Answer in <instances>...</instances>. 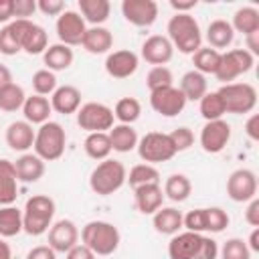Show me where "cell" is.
<instances>
[{"instance_id":"obj_1","label":"cell","mask_w":259,"mask_h":259,"mask_svg":"<svg viewBox=\"0 0 259 259\" xmlns=\"http://www.w3.org/2000/svg\"><path fill=\"white\" fill-rule=\"evenodd\" d=\"M81 241L85 247H89L95 253V257L97 255L107 257L117 251L121 235H119L117 227L107 221H89L81 229Z\"/></svg>"},{"instance_id":"obj_2","label":"cell","mask_w":259,"mask_h":259,"mask_svg":"<svg viewBox=\"0 0 259 259\" xmlns=\"http://www.w3.org/2000/svg\"><path fill=\"white\" fill-rule=\"evenodd\" d=\"M53 217H55V200L47 194H34L24 204L22 231L32 237H38L51 229Z\"/></svg>"},{"instance_id":"obj_3","label":"cell","mask_w":259,"mask_h":259,"mask_svg":"<svg viewBox=\"0 0 259 259\" xmlns=\"http://www.w3.org/2000/svg\"><path fill=\"white\" fill-rule=\"evenodd\" d=\"M168 40L180 53L194 55L202 42V34L196 18L190 14H174L168 22Z\"/></svg>"},{"instance_id":"obj_4","label":"cell","mask_w":259,"mask_h":259,"mask_svg":"<svg viewBox=\"0 0 259 259\" xmlns=\"http://www.w3.org/2000/svg\"><path fill=\"white\" fill-rule=\"evenodd\" d=\"M127 178V172H125V166L119 162V160H111V158H105L101 160L91 176H89V186L95 194L99 196H109L113 192H117L123 182Z\"/></svg>"},{"instance_id":"obj_5","label":"cell","mask_w":259,"mask_h":259,"mask_svg":"<svg viewBox=\"0 0 259 259\" xmlns=\"http://www.w3.org/2000/svg\"><path fill=\"white\" fill-rule=\"evenodd\" d=\"M67 146V134L61 123L57 121H45L36 134H34V154L42 162H53L59 160L65 152Z\"/></svg>"},{"instance_id":"obj_6","label":"cell","mask_w":259,"mask_h":259,"mask_svg":"<svg viewBox=\"0 0 259 259\" xmlns=\"http://www.w3.org/2000/svg\"><path fill=\"white\" fill-rule=\"evenodd\" d=\"M217 93L221 95L227 113H251L257 105V91L249 83H227Z\"/></svg>"},{"instance_id":"obj_7","label":"cell","mask_w":259,"mask_h":259,"mask_svg":"<svg viewBox=\"0 0 259 259\" xmlns=\"http://www.w3.org/2000/svg\"><path fill=\"white\" fill-rule=\"evenodd\" d=\"M138 154L146 164H158L174 158L176 150L168 138V134L160 132H148L142 140H138Z\"/></svg>"},{"instance_id":"obj_8","label":"cell","mask_w":259,"mask_h":259,"mask_svg":"<svg viewBox=\"0 0 259 259\" xmlns=\"http://www.w3.org/2000/svg\"><path fill=\"white\" fill-rule=\"evenodd\" d=\"M10 28L20 45L22 51H26L28 55H40L47 51L49 47V36L47 30L30 20H12Z\"/></svg>"},{"instance_id":"obj_9","label":"cell","mask_w":259,"mask_h":259,"mask_svg":"<svg viewBox=\"0 0 259 259\" xmlns=\"http://www.w3.org/2000/svg\"><path fill=\"white\" fill-rule=\"evenodd\" d=\"M113 109L97 103V101H89L85 105L79 107L77 111V123L81 130L93 134V132H107L113 127Z\"/></svg>"},{"instance_id":"obj_10","label":"cell","mask_w":259,"mask_h":259,"mask_svg":"<svg viewBox=\"0 0 259 259\" xmlns=\"http://www.w3.org/2000/svg\"><path fill=\"white\" fill-rule=\"evenodd\" d=\"M253 63H255V57L251 53H247L245 49L227 51V53L221 55V65H219L214 77L227 85V83L235 81L239 75L249 73L251 67H253Z\"/></svg>"},{"instance_id":"obj_11","label":"cell","mask_w":259,"mask_h":259,"mask_svg":"<svg viewBox=\"0 0 259 259\" xmlns=\"http://www.w3.org/2000/svg\"><path fill=\"white\" fill-rule=\"evenodd\" d=\"M150 105L156 113H160L164 117H174L184 109L186 99L178 87L170 85V87L150 91Z\"/></svg>"},{"instance_id":"obj_12","label":"cell","mask_w":259,"mask_h":259,"mask_svg":"<svg viewBox=\"0 0 259 259\" xmlns=\"http://www.w3.org/2000/svg\"><path fill=\"white\" fill-rule=\"evenodd\" d=\"M227 194L235 202H249L257 196V176L247 168L235 170L227 178Z\"/></svg>"},{"instance_id":"obj_13","label":"cell","mask_w":259,"mask_h":259,"mask_svg":"<svg viewBox=\"0 0 259 259\" xmlns=\"http://www.w3.org/2000/svg\"><path fill=\"white\" fill-rule=\"evenodd\" d=\"M87 26H85V20L79 12L75 10H65L59 18H57V36L63 45L67 47H75V45H81L83 40V34H85Z\"/></svg>"},{"instance_id":"obj_14","label":"cell","mask_w":259,"mask_h":259,"mask_svg":"<svg viewBox=\"0 0 259 259\" xmlns=\"http://www.w3.org/2000/svg\"><path fill=\"white\" fill-rule=\"evenodd\" d=\"M121 14L134 26H152L158 18V4L154 0H123Z\"/></svg>"},{"instance_id":"obj_15","label":"cell","mask_w":259,"mask_h":259,"mask_svg":"<svg viewBox=\"0 0 259 259\" xmlns=\"http://www.w3.org/2000/svg\"><path fill=\"white\" fill-rule=\"evenodd\" d=\"M231 140V125L225 119L206 121L200 130V146L208 154H219L225 150V146Z\"/></svg>"},{"instance_id":"obj_16","label":"cell","mask_w":259,"mask_h":259,"mask_svg":"<svg viewBox=\"0 0 259 259\" xmlns=\"http://www.w3.org/2000/svg\"><path fill=\"white\" fill-rule=\"evenodd\" d=\"M79 243V231L73 221L61 219L49 229V247L55 253H67Z\"/></svg>"},{"instance_id":"obj_17","label":"cell","mask_w":259,"mask_h":259,"mask_svg":"<svg viewBox=\"0 0 259 259\" xmlns=\"http://www.w3.org/2000/svg\"><path fill=\"white\" fill-rule=\"evenodd\" d=\"M138 55L134 51L121 49V51H113L107 55L105 59V71L109 77L113 79H127L138 71Z\"/></svg>"},{"instance_id":"obj_18","label":"cell","mask_w":259,"mask_h":259,"mask_svg":"<svg viewBox=\"0 0 259 259\" xmlns=\"http://www.w3.org/2000/svg\"><path fill=\"white\" fill-rule=\"evenodd\" d=\"M174 55V47L168 40V36L162 34H152L150 38L144 40L142 45V59L154 67H162L166 65Z\"/></svg>"},{"instance_id":"obj_19","label":"cell","mask_w":259,"mask_h":259,"mask_svg":"<svg viewBox=\"0 0 259 259\" xmlns=\"http://www.w3.org/2000/svg\"><path fill=\"white\" fill-rule=\"evenodd\" d=\"M200 239L202 235L190 233V231L174 235L168 243V257L170 259H194L200 247Z\"/></svg>"},{"instance_id":"obj_20","label":"cell","mask_w":259,"mask_h":259,"mask_svg":"<svg viewBox=\"0 0 259 259\" xmlns=\"http://www.w3.org/2000/svg\"><path fill=\"white\" fill-rule=\"evenodd\" d=\"M51 107L61 115L77 113L81 107V91L73 85H61L51 97Z\"/></svg>"},{"instance_id":"obj_21","label":"cell","mask_w":259,"mask_h":259,"mask_svg":"<svg viewBox=\"0 0 259 259\" xmlns=\"http://www.w3.org/2000/svg\"><path fill=\"white\" fill-rule=\"evenodd\" d=\"M134 198H136V208L142 214H154L158 208H162V200H164V190L160 188V184H144L134 188Z\"/></svg>"},{"instance_id":"obj_22","label":"cell","mask_w":259,"mask_h":259,"mask_svg":"<svg viewBox=\"0 0 259 259\" xmlns=\"http://www.w3.org/2000/svg\"><path fill=\"white\" fill-rule=\"evenodd\" d=\"M34 134L28 121H12L6 127V144L14 152H26L34 146Z\"/></svg>"},{"instance_id":"obj_23","label":"cell","mask_w":259,"mask_h":259,"mask_svg":"<svg viewBox=\"0 0 259 259\" xmlns=\"http://www.w3.org/2000/svg\"><path fill=\"white\" fill-rule=\"evenodd\" d=\"M14 164V172H16V178L24 184H30V182H36L42 178L45 174V162L36 156V154H22Z\"/></svg>"},{"instance_id":"obj_24","label":"cell","mask_w":259,"mask_h":259,"mask_svg":"<svg viewBox=\"0 0 259 259\" xmlns=\"http://www.w3.org/2000/svg\"><path fill=\"white\" fill-rule=\"evenodd\" d=\"M18 196V178L10 160H0V206H8Z\"/></svg>"},{"instance_id":"obj_25","label":"cell","mask_w":259,"mask_h":259,"mask_svg":"<svg viewBox=\"0 0 259 259\" xmlns=\"http://www.w3.org/2000/svg\"><path fill=\"white\" fill-rule=\"evenodd\" d=\"M81 47L91 55H103L113 47V34L103 26H91L85 30Z\"/></svg>"},{"instance_id":"obj_26","label":"cell","mask_w":259,"mask_h":259,"mask_svg":"<svg viewBox=\"0 0 259 259\" xmlns=\"http://www.w3.org/2000/svg\"><path fill=\"white\" fill-rule=\"evenodd\" d=\"M51 111H53L51 101L47 97H42V95H30V97L24 99L22 113H24V121H28L30 125L32 123L42 125L45 121H49Z\"/></svg>"},{"instance_id":"obj_27","label":"cell","mask_w":259,"mask_h":259,"mask_svg":"<svg viewBox=\"0 0 259 259\" xmlns=\"http://www.w3.org/2000/svg\"><path fill=\"white\" fill-rule=\"evenodd\" d=\"M42 61L47 65L49 71H65L71 67L73 63V49L63 45V42H57V45H51L47 47V51L42 53Z\"/></svg>"},{"instance_id":"obj_28","label":"cell","mask_w":259,"mask_h":259,"mask_svg":"<svg viewBox=\"0 0 259 259\" xmlns=\"http://www.w3.org/2000/svg\"><path fill=\"white\" fill-rule=\"evenodd\" d=\"M152 225L162 235H176L178 229L182 227V212L176 210V208H172V206L158 208L152 214Z\"/></svg>"},{"instance_id":"obj_29","label":"cell","mask_w":259,"mask_h":259,"mask_svg":"<svg viewBox=\"0 0 259 259\" xmlns=\"http://www.w3.org/2000/svg\"><path fill=\"white\" fill-rule=\"evenodd\" d=\"M235 38V30L231 26V22L223 20V18H217L208 24L206 28V40H208V47L219 51V49H227Z\"/></svg>"},{"instance_id":"obj_30","label":"cell","mask_w":259,"mask_h":259,"mask_svg":"<svg viewBox=\"0 0 259 259\" xmlns=\"http://www.w3.org/2000/svg\"><path fill=\"white\" fill-rule=\"evenodd\" d=\"M109 12L111 4L107 0H79V14L93 26H101L109 18Z\"/></svg>"},{"instance_id":"obj_31","label":"cell","mask_w":259,"mask_h":259,"mask_svg":"<svg viewBox=\"0 0 259 259\" xmlns=\"http://www.w3.org/2000/svg\"><path fill=\"white\" fill-rule=\"evenodd\" d=\"M178 89L182 91V95H184L186 101H200L204 97V93H208L206 91V77L202 73H198V71L192 69V71H188V73L182 75Z\"/></svg>"},{"instance_id":"obj_32","label":"cell","mask_w":259,"mask_h":259,"mask_svg":"<svg viewBox=\"0 0 259 259\" xmlns=\"http://www.w3.org/2000/svg\"><path fill=\"white\" fill-rule=\"evenodd\" d=\"M109 142H111V150L115 152H132L136 146H138V134L132 125H125V123H119V125H113L109 132Z\"/></svg>"},{"instance_id":"obj_33","label":"cell","mask_w":259,"mask_h":259,"mask_svg":"<svg viewBox=\"0 0 259 259\" xmlns=\"http://www.w3.org/2000/svg\"><path fill=\"white\" fill-rule=\"evenodd\" d=\"M85 154L91 160H105L111 154V142H109V134L107 132H93L85 138Z\"/></svg>"},{"instance_id":"obj_34","label":"cell","mask_w":259,"mask_h":259,"mask_svg":"<svg viewBox=\"0 0 259 259\" xmlns=\"http://www.w3.org/2000/svg\"><path fill=\"white\" fill-rule=\"evenodd\" d=\"M22 231V210L8 204L0 206V237H16Z\"/></svg>"},{"instance_id":"obj_35","label":"cell","mask_w":259,"mask_h":259,"mask_svg":"<svg viewBox=\"0 0 259 259\" xmlns=\"http://www.w3.org/2000/svg\"><path fill=\"white\" fill-rule=\"evenodd\" d=\"M192 192V184L184 174H172L164 182V196L172 202H184Z\"/></svg>"},{"instance_id":"obj_36","label":"cell","mask_w":259,"mask_h":259,"mask_svg":"<svg viewBox=\"0 0 259 259\" xmlns=\"http://www.w3.org/2000/svg\"><path fill=\"white\" fill-rule=\"evenodd\" d=\"M233 30L237 32H243L245 36L251 34V32H257L259 30V10L253 8V6H243L235 12L233 16Z\"/></svg>"},{"instance_id":"obj_37","label":"cell","mask_w":259,"mask_h":259,"mask_svg":"<svg viewBox=\"0 0 259 259\" xmlns=\"http://www.w3.org/2000/svg\"><path fill=\"white\" fill-rule=\"evenodd\" d=\"M221 55H223L221 51H214V49H210V47H200V49L192 55L194 71H198V73H202V75H206V73L214 75L217 69H219V65H221Z\"/></svg>"},{"instance_id":"obj_38","label":"cell","mask_w":259,"mask_h":259,"mask_svg":"<svg viewBox=\"0 0 259 259\" xmlns=\"http://www.w3.org/2000/svg\"><path fill=\"white\" fill-rule=\"evenodd\" d=\"M24 99H26L24 89L12 81L10 85H6V87L0 89V111L12 113L16 109H22Z\"/></svg>"},{"instance_id":"obj_39","label":"cell","mask_w":259,"mask_h":259,"mask_svg":"<svg viewBox=\"0 0 259 259\" xmlns=\"http://www.w3.org/2000/svg\"><path fill=\"white\" fill-rule=\"evenodd\" d=\"M142 113V103L136 97H121L113 107V117L125 125H132Z\"/></svg>"},{"instance_id":"obj_40","label":"cell","mask_w":259,"mask_h":259,"mask_svg":"<svg viewBox=\"0 0 259 259\" xmlns=\"http://www.w3.org/2000/svg\"><path fill=\"white\" fill-rule=\"evenodd\" d=\"M127 184L132 188L144 186V184H156L160 180V172L152 164H136L127 174Z\"/></svg>"},{"instance_id":"obj_41","label":"cell","mask_w":259,"mask_h":259,"mask_svg":"<svg viewBox=\"0 0 259 259\" xmlns=\"http://www.w3.org/2000/svg\"><path fill=\"white\" fill-rule=\"evenodd\" d=\"M225 105H223V99L217 91H210V93H204V97L200 99V115L206 119V121H214V119H223L225 115Z\"/></svg>"},{"instance_id":"obj_42","label":"cell","mask_w":259,"mask_h":259,"mask_svg":"<svg viewBox=\"0 0 259 259\" xmlns=\"http://www.w3.org/2000/svg\"><path fill=\"white\" fill-rule=\"evenodd\" d=\"M32 89H34V95H53L55 89H57V77L53 71L49 69H38L34 75H32Z\"/></svg>"},{"instance_id":"obj_43","label":"cell","mask_w":259,"mask_h":259,"mask_svg":"<svg viewBox=\"0 0 259 259\" xmlns=\"http://www.w3.org/2000/svg\"><path fill=\"white\" fill-rule=\"evenodd\" d=\"M229 214L227 210H223L221 206H210L204 208V229L210 233H221L229 227Z\"/></svg>"},{"instance_id":"obj_44","label":"cell","mask_w":259,"mask_h":259,"mask_svg":"<svg viewBox=\"0 0 259 259\" xmlns=\"http://www.w3.org/2000/svg\"><path fill=\"white\" fill-rule=\"evenodd\" d=\"M174 81L172 77V71L162 65V67H152L148 77H146V83H148V89L150 91H156V89H162V87H170Z\"/></svg>"},{"instance_id":"obj_45","label":"cell","mask_w":259,"mask_h":259,"mask_svg":"<svg viewBox=\"0 0 259 259\" xmlns=\"http://www.w3.org/2000/svg\"><path fill=\"white\" fill-rule=\"evenodd\" d=\"M221 259H251V251L243 239H229L221 249Z\"/></svg>"},{"instance_id":"obj_46","label":"cell","mask_w":259,"mask_h":259,"mask_svg":"<svg viewBox=\"0 0 259 259\" xmlns=\"http://www.w3.org/2000/svg\"><path fill=\"white\" fill-rule=\"evenodd\" d=\"M168 138H170V142H172V146H174V150L176 152H184V150H188L192 144H194V134H192V130L190 127H176L172 134H168Z\"/></svg>"},{"instance_id":"obj_47","label":"cell","mask_w":259,"mask_h":259,"mask_svg":"<svg viewBox=\"0 0 259 259\" xmlns=\"http://www.w3.org/2000/svg\"><path fill=\"white\" fill-rule=\"evenodd\" d=\"M22 49H20V45H18V40H16L12 28H10V24H6L4 28H0V53L12 57V55H16Z\"/></svg>"},{"instance_id":"obj_48","label":"cell","mask_w":259,"mask_h":259,"mask_svg":"<svg viewBox=\"0 0 259 259\" xmlns=\"http://www.w3.org/2000/svg\"><path fill=\"white\" fill-rule=\"evenodd\" d=\"M182 227H186V231H190V233L202 235V231H206L204 229V208H194L186 217H182Z\"/></svg>"},{"instance_id":"obj_49","label":"cell","mask_w":259,"mask_h":259,"mask_svg":"<svg viewBox=\"0 0 259 259\" xmlns=\"http://www.w3.org/2000/svg\"><path fill=\"white\" fill-rule=\"evenodd\" d=\"M36 12V2L34 0H12V18L16 20H28Z\"/></svg>"},{"instance_id":"obj_50","label":"cell","mask_w":259,"mask_h":259,"mask_svg":"<svg viewBox=\"0 0 259 259\" xmlns=\"http://www.w3.org/2000/svg\"><path fill=\"white\" fill-rule=\"evenodd\" d=\"M217 257H219V245H217V241L210 239V237H202L200 239V247H198L194 259H217Z\"/></svg>"},{"instance_id":"obj_51","label":"cell","mask_w":259,"mask_h":259,"mask_svg":"<svg viewBox=\"0 0 259 259\" xmlns=\"http://www.w3.org/2000/svg\"><path fill=\"white\" fill-rule=\"evenodd\" d=\"M36 10H40L47 16H61L65 12V2L63 0H38Z\"/></svg>"},{"instance_id":"obj_52","label":"cell","mask_w":259,"mask_h":259,"mask_svg":"<svg viewBox=\"0 0 259 259\" xmlns=\"http://www.w3.org/2000/svg\"><path fill=\"white\" fill-rule=\"evenodd\" d=\"M245 221L251 227H259V198L257 196L249 200V206L245 210Z\"/></svg>"},{"instance_id":"obj_53","label":"cell","mask_w":259,"mask_h":259,"mask_svg":"<svg viewBox=\"0 0 259 259\" xmlns=\"http://www.w3.org/2000/svg\"><path fill=\"white\" fill-rule=\"evenodd\" d=\"M26 259H57V253L49 245H38V247L28 251Z\"/></svg>"},{"instance_id":"obj_54","label":"cell","mask_w":259,"mask_h":259,"mask_svg":"<svg viewBox=\"0 0 259 259\" xmlns=\"http://www.w3.org/2000/svg\"><path fill=\"white\" fill-rule=\"evenodd\" d=\"M67 259H95V253L89 247H85L83 243L81 245L77 243L71 251H67Z\"/></svg>"},{"instance_id":"obj_55","label":"cell","mask_w":259,"mask_h":259,"mask_svg":"<svg viewBox=\"0 0 259 259\" xmlns=\"http://www.w3.org/2000/svg\"><path fill=\"white\" fill-rule=\"evenodd\" d=\"M245 134H247L253 142H259V115H257V113H253V115L247 119V123H245Z\"/></svg>"},{"instance_id":"obj_56","label":"cell","mask_w":259,"mask_h":259,"mask_svg":"<svg viewBox=\"0 0 259 259\" xmlns=\"http://www.w3.org/2000/svg\"><path fill=\"white\" fill-rule=\"evenodd\" d=\"M170 6L176 10V14H188L196 6V0H170Z\"/></svg>"},{"instance_id":"obj_57","label":"cell","mask_w":259,"mask_h":259,"mask_svg":"<svg viewBox=\"0 0 259 259\" xmlns=\"http://www.w3.org/2000/svg\"><path fill=\"white\" fill-rule=\"evenodd\" d=\"M245 42H247V49H245V51L251 53L253 57H257V55H259V30L247 34V36H245Z\"/></svg>"},{"instance_id":"obj_58","label":"cell","mask_w":259,"mask_h":259,"mask_svg":"<svg viewBox=\"0 0 259 259\" xmlns=\"http://www.w3.org/2000/svg\"><path fill=\"white\" fill-rule=\"evenodd\" d=\"M12 18V0H0V22H8Z\"/></svg>"},{"instance_id":"obj_59","label":"cell","mask_w":259,"mask_h":259,"mask_svg":"<svg viewBox=\"0 0 259 259\" xmlns=\"http://www.w3.org/2000/svg\"><path fill=\"white\" fill-rule=\"evenodd\" d=\"M247 243V247H249V251H259V227H255L253 229V233L249 235V241H245Z\"/></svg>"},{"instance_id":"obj_60","label":"cell","mask_w":259,"mask_h":259,"mask_svg":"<svg viewBox=\"0 0 259 259\" xmlns=\"http://www.w3.org/2000/svg\"><path fill=\"white\" fill-rule=\"evenodd\" d=\"M10 83H12V73H10V69L0 63V89L6 87V85H10Z\"/></svg>"},{"instance_id":"obj_61","label":"cell","mask_w":259,"mask_h":259,"mask_svg":"<svg viewBox=\"0 0 259 259\" xmlns=\"http://www.w3.org/2000/svg\"><path fill=\"white\" fill-rule=\"evenodd\" d=\"M0 259H12V251H10V245L6 241L0 239Z\"/></svg>"}]
</instances>
